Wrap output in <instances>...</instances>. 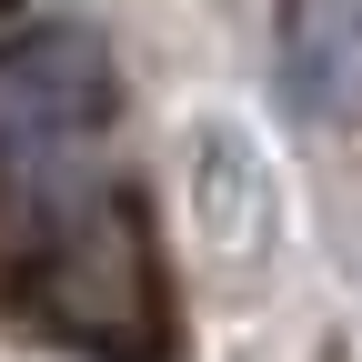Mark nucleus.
<instances>
[{"mask_svg": "<svg viewBox=\"0 0 362 362\" xmlns=\"http://www.w3.org/2000/svg\"><path fill=\"white\" fill-rule=\"evenodd\" d=\"M282 101L302 121H342L362 101V0H292L282 11Z\"/></svg>", "mask_w": 362, "mask_h": 362, "instance_id": "4", "label": "nucleus"}, {"mask_svg": "<svg viewBox=\"0 0 362 362\" xmlns=\"http://www.w3.org/2000/svg\"><path fill=\"white\" fill-rule=\"evenodd\" d=\"M121 121V61L90 21H30L0 40V171H61Z\"/></svg>", "mask_w": 362, "mask_h": 362, "instance_id": "2", "label": "nucleus"}, {"mask_svg": "<svg viewBox=\"0 0 362 362\" xmlns=\"http://www.w3.org/2000/svg\"><path fill=\"white\" fill-rule=\"evenodd\" d=\"M21 292H30V312H40L61 342L101 352V362H161V352H171L161 262H151V232H141V202H131V192L61 202L51 232L30 242Z\"/></svg>", "mask_w": 362, "mask_h": 362, "instance_id": "1", "label": "nucleus"}, {"mask_svg": "<svg viewBox=\"0 0 362 362\" xmlns=\"http://www.w3.org/2000/svg\"><path fill=\"white\" fill-rule=\"evenodd\" d=\"M181 181H192V232L221 262H262L282 242V192H272V161H262V141L242 121H192Z\"/></svg>", "mask_w": 362, "mask_h": 362, "instance_id": "3", "label": "nucleus"}]
</instances>
